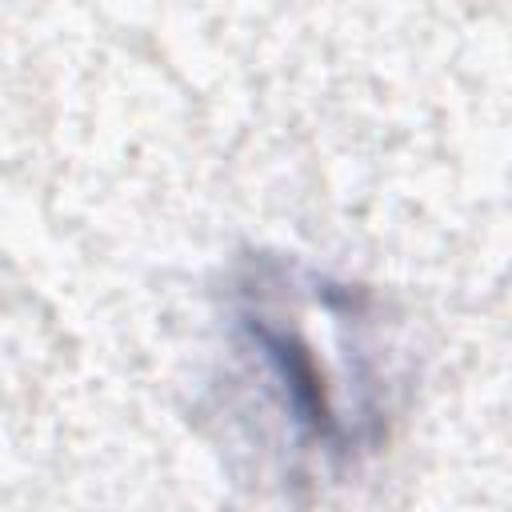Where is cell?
<instances>
[{
    "label": "cell",
    "mask_w": 512,
    "mask_h": 512,
    "mask_svg": "<svg viewBox=\"0 0 512 512\" xmlns=\"http://www.w3.org/2000/svg\"><path fill=\"white\" fill-rule=\"evenodd\" d=\"M224 324L300 460L340 476L384 448L400 384L376 292L284 252H248L228 268Z\"/></svg>",
    "instance_id": "1"
}]
</instances>
